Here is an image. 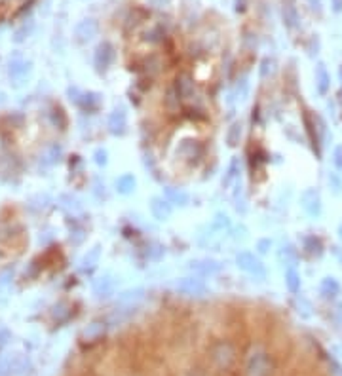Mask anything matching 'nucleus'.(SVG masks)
I'll use <instances>...</instances> for the list:
<instances>
[{"instance_id":"473e14b6","label":"nucleus","mask_w":342,"mask_h":376,"mask_svg":"<svg viewBox=\"0 0 342 376\" xmlns=\"http://www.w3.org/2000/svg\"><path fill=\"white\" fill-rule=\"evenodd\" d=\"M12 278H14V268H6V270H2V272H0V287L8 285Z\"/></svg>"},{"instance_id":"a211bd4d","label":"nucleus","mask_w":342,"mask_h":376,"mask_svg":"<svg viewBox=\"0 0 342 376\" xmlns=\"http://www.w3.org/2000/svg\"><path fill=\"white\" fill-rule=\"evenodd\" d=\"M112 289H114V280L110 273H105L94 283V293L99 294V296H107V294L112 293Z\"/></svg>"},{"instance_id":"aec40b11","label":"nucleus","mask_w":342,"mask_h":376,"mask_svg":"<svg viewBox=\"0 0 342 376\" xmlns=\"http://www.w3.org/2000/svg\"><path fill=\"white\" fill-rule=\"evenodd\" d=\"M241 137H244V126H241V122H234L226 131V144L234 149L241 143Z\"/></svg>"},{"instance_id":"393cba45","label":"nucleus","mask_w":342,"mask_h":376,"mask_svg":"<svg viewBox=\"0 0 342 376\" xmlns=\"http://www.w3.org/2000/svg\"><path fill=\"white\" fill-rule=\"evenodd\" d=\"M239 170H241V164H239V158H232V162L228 164V170H226L225 177H223V186L228 188V186L232 185L234 181L238 179Z\"/></svg>"},{"instance_id":"a878e982","label":"nucleus","mask_w":342,"mask_h":376,"mask_svg":"<svg viewBox=\"0 0 342 376\" xmlns=\"http://www.w3.org/2000/svg\"><path fill=\"white\" fill-rule=\"evenodd\" d=\"M165 107H168V110L173 112V114H175L179 107H181V97H179L175 86H171V88L168 89V93H165Z\"/></svg>"},{"instance_id":"dca6fc26","label":"nucleus","mask_w":342,"mask_h":376,"mask_svg":"<svg viewBox=\"0 0 342 376\" xmlns=\"http://www.w3.org/2000/svg\"><path fill=\"white\" fill-rule=\"evenodd\" d=\"M165 200L170 202V204L181 205V207H185L188 204V194H186L183 188H175V186H168L165 188Z\"/></svg>"},{"instance_id":"2f4dec72","label":"nucleus","mask_w":342,"mask_h":376,"mask_svg":"<svg viewBox=\"0 0 342 376\" xmlns=\"http://www.w3.org/2000/svg\"><path fill=\"white\" fill-rule=\"evenodd\" d=\"M94 158H96L97 165H107V162H109V154H107L105 149H97V151L94 152Z\"/></svg>"},{"instance_id":"f704fd0d","label":"nucleus","mask_w":342,"mask_h":376,"mask_svg":"<svg viewBox=\"0 0 342 376\" xmlns=\"http://www.w3.org/2000/svg\"><path fill=\"white\" fill-rule=\"evenodd\" d=\"M141 296H143V289H135V291L124 293L122 301H133V299H141Z\"/></svg>"},{"instance_id":"ea45409f","label":"nucleus","mask_w":342,"mask_h":376,"mask_svg":"<svg viewBox=\"0 0 342 376\" xmlns=\"http://www.w3.org/2000/svg\"><path fill=\"white\" fill-rule=\"evenodd\" d=\"M341 230H342V225H341Z\"/></svg>"},{"instance_id":"b1692460","label":"nucleus","mask_w":342,"mask_h":376,"mask_svg":"<svg viewBox=\"0 0 342 376\" xmlns=\"http://www.w3.org/2000/svg\"><path fill=\"white\" fill-rule=\"evenodd\" d=\"M281 14H283V23H285V27L288 29H295L299 25V12H297V8H295L291 2L283 4Z\"/></svg>"},{"instance_id":"5701e85b","label":"nucleus","mask_w":342,"mask_h":376,"mask_svg":"<svg viewBox=\"0 0 342 376\" xmlns=\"http://www.w3.org/2000/svg\"><path fill=\"white\" fill-rule=\"evenodd\" d=\"M285 285H288L289 293L297 294L301 291V273L297 272L293 266H289L285 270Z\"/></svg>"},{"instance_id":"f3484780","label":"nucleus","mask_w":342,"mask_h":376,"mask_svg":"<svg viewBox=\"0 0 342 376\" xmlns=\"http://www.w3.org/2000/svg\"><path fill=\"white\" fill-rule=\"evenodd\" d=\"M342 291L341 283L335 280V278H325V280L322 281V285H320V293L325 296V299H335V296H339Z\"/></svg>"},{"instance_id":"39448f33","label":"nucleus","mask_w":342,"mask_h":376,"mask_svg":"<svg viewBox=\"0 0 342 376\" xmlns=\"http://www.w3.org/2000/svg\"><path fill=\"white\" fill-rule=\"evenodd\" d=\"M175 291L185 296H204L207 294V285L200 278H181L175 283Z\"/></svg>"},{"instance_id":"58836bf2","label":"nucleus","mask_w":342,"mask_h":376,"mask_svg":"<svg viewBox=\"0 0 342 376\" xmlns=\"http://www.w3.org/2000/svg\"><path fill=\"white\" fill-rule=\"evenodd\" d=\"M339 76H341V86H342V65L339 67Z\"/></svg>"},{"instance_id":"f8f14e48","label":"nucleus","mask_w":342,"mask_h":376,"mask_svg":"<svg viewBox=\"0 0 342 376\" xmlns=\"http://www.w3.org/2000/svg\"><path fill=\"white\" fill-rule=\"evenodd\" d=\"M151 213L156 220H168L171 217V213H173V207L162 196H154L151 200Z\"/></svg>"},{"instance_id":"423d86ee","label":"nucleus","mask_w":342,"mask_h":376,"mask_svg":"<svg viewBox=\"0 0 342 376\" xmlns=\"http://www.w3.org/2000/svg\"><path fill=\"white\" fill-rule=\"evenodd\" d=\"M68 96H70V101L76 103L80 109L91 110L99 107V93H94V91H80V89H68Z\"/></svg>"},{"instance_id":"c9c22d12","label":"nucleus","mask_w":342,"mask_h":376,"mask_svg":"<svg viewBox=\"0 0 342 376\" xmlns=\"http://www.w3.org/2000/svg\"><path fill=\"white\" fill-rule=\"evenodd\" d=\"M329 185L335 186V188H333V190H335L336 194H339V192H341L342 185H341V181H339V177H336L335 173H331V175H329Z\"/></svg>"},{"instance_id":"2eb2a0df","label":"nucleus","mask_w":342,"mask_h":376,"mask_svg":"<svg viewBox=\"0 0 342 376\" xmlns=\"http://www.w3.org/2000/svg\"><path fill=\"white\" fill-rule=\"evenodd\" d=\"M99 259H101V246H94L88 253L84 255L82 262H80V270L82 272H91L99 264Z\"/></svg>"},{"instance_id":"0eeeda50","label":"nucleus","mask_w":342,"mask_h":376,"mask_svg":"<svg viewBox=\"0 0 342 376\" xmlns=\"http://www.w3.org/2000/svg\"><path fill=\"white\" fill-rule=\"evenodd\" d=\"M97 31H99V25H97L96 20H82L75 29V38L78 44H88L89 40H94L97 36Z\"/></svg>"},{"instance_id":"c756f323","label":"nucleus","mask_w":342,"mask_h":376,"mask_svg":"<svg viewBox=\"0 0 342 376\" xmlns=\"http://www.w3.org/2000/svg\"><path fill=\"white\" fill-rule=\"evenodd\" d=\"M274 70H276V61L270 57H265L260 63V78H268L270 75H274Z\"/></svg>"},{"instance_id":"f257e3e1","label":"nucleus","mask_w":342,"mask_h":376,"mask_svg":"<svg viewBox=\"0 0 342 376\" xmlns=\"http://www.w3.org/2000/svg\"><path fill=\"white\" fill-rule=\"evenodd\" d=\"M274 359L267 349L253 348L246 359V376H274Z\"/></svg>"},{"instance_id":"4be33fe9","label":"nucleus","mask_w":342,"mask_h":376,"mask_svg":"<svg viewBox=\"0 0 342 376\" xmlns=\"http://www.w3.org/2000/svg\"><path fill=\"white\" fill-rule=\"evenodd\" d=\"M29 68H31V63L21 61V59H15V61L10 63V68H8V75L12 80H21L23 76L27 75Z\"/></svg>"},{"instance_id":"1a4fd4ad","label":"nucleus","mask_w":342,"mask_h":376,"mask_svg":"<svg viewBox=\"0 0 342 376\" xmlns=\"http://www.w3.org/2000/svg\"><path fill=\"white\" fill-rule=\"evenodd\" d=\"M107 126H109V131L112 135H124L126 130H128V114H126V109H124V107H117V109L112 110Z\"/></svg>"},{"instance_id":"412c9836","label":"nucleus","mask_w":342,"mask_h":376,"mask_svg":"<svg viewBox=\"0 0 342 376\" xmlns=\"http://www.w3.org/2000/svg\"><path fill=\"white\" fill-rule=\"evenodd\" d=\"M202 149H200V144L196 141H183L181 146L177 149L179 156L186 158V160H192V158H198Z\"/></svg>"},{"instance_id":"7c9ffc66","label":"nucleus","mask_w":342,"mask_h":376,"mask_svg":"<svg viewBox=\"0 0 342 376\" xmlns=\"http://www.w3.org/2000/svg\"><path fill=\"white\" fill-rule=\"evenodd\" d=\"M280 259L283 260L285 259V264H289L291 266V262L295 260V249L291 246H283V249H281V253H280Z\"/></svg>"},{"instance_id":"4468645a","label":"nucleus","mask_w":342,"mask_h":376,"mask_svg":"<svg viewBox=\"0 0 342 376\" xmlns=\"http://www.w3.org/2000/svg\"><path fill=\"white\" fill-rule=\"evenodd\" d=\"M304 126H306V133L312 141V146L318 156H322V151H320V133H318V118H312L310 114H304Z\"/></svg>"},{"instance_id":"bb28decb","label":"nucleus","mask_w":342,"mask_h":376,"mask_svg":"<svg viewBox=\"0 0 342 376\" xmlns=\"http://www.w3.org/2000/svg\"><path fill=\"white\" fill-rule=\"evenodd\" d=\"M304 249H306L310 255H315V257H320V255L323 253L322 241L315 238V236H308V238L304 239Z\"/></svg>"},{"instance_id":"72a5a7b5","label":"nucleus","mask_w":342,"mask_h":376,"mask_svg":"<svg viewBox=\"0 0 342 376\" xmlns=\"http://www.w3.org/2000/svg\"><path fill=\"white\" fill-rule=\"evenodd\" d=\"M270 247H272V241L270 239H259L257 241V249H259V253H268L270 251Z\"/></svg>"},{"instance_id":"ddd939ff","label":"nucleus","mask_w":342,"mask_h":376,"mask_svg":"<svg viewBox=\"0 0 342 376\" xmlns=\"http://www.w3.org/2000/svg\"><path fill=\"white\" fill-rule=\"evenodd\" d=\"M329 88H331V76H329L325 65L318 63V67H315V89L320 96H327Z\"/></svg>"},{"instance_id":"6ab92c4d","label":"nucleus","mask_w":342,"mask_h":376,"mask_svg":"<svg viewBox=\"0 0 342 376\" xmlns=\"http://www.w3.org/2000/svg\"><path fill=\"white\" fill-rule=\"evenodd\" d=\"M135 186H137V179L133 177V175H130V173H126V175L117 179V190H118V194H122V196L131 194V192L135 190Z\"/></svg>"},{"instance_id":"6e6552de","label":"nucleus","mask_w":342,"mask_h":376,"mask_svg":"<svg viewBox=\"0 0 342 376\" xmlns=\"http://www.w3.org/2000/svg\"><path fill=\"white\" fill-rule=\"evenodd\" d=\"M302 209L310 215V217H320L322 215V196L315 188H308L302 194Z\"/></svg>"},{"instance_id":"cd10ccee","label":"nucleus","mask_w":342,"mask_h":376,"mask_svg":"<svg viewBox=\"0 0 342 376\" xmlns=\"http://www.w3.org/2000/svg\"><path fill=\"white\" fill-rule=\"evenodd\" d=\"M103 335H105V323H101V322L91 323V325H89L86 331H84V336H86V338H89V340L101 338Z\"/></svg>"},{"instance_id":"4c0bfd02","label":"nucleus","mask_w":342,"mask_h":376,"mask_svg":"<svg viewBox=\"0 0 342 376\" xmlns=\"http://www.w3.org/2000/svg\"><path fill=\"white\" fill-rule=\"evenodd\" d=\"M331 6H333V12L339 14V12H342V0H331Z\"/></svg>"},{"instance_id":"20e7f679","label":"nucleus","mask_w":342,"mask_h":376,"mask_svg":"<svg viewBox=\"0 0 342 376\" xmlns=\"http://www.w3.org/2000/svg\"><path fill=\"white\" fill-rule=\"evenodd\" d=\"M114 57H117L114 46L110 42H101L96 48V54H94V65H96L99 73H105V70H109V67L114 61Z\"/></svg>"},{"instance_id":"7ed1b4c3","label":"nucleus","mask_w":342,"mask_h":376,"mask_svg":"<svg viewBox=\"0 0 342 376\" xmlns=\"http://www.w3.org/2000/svg\"><path fill=\"white\" fill-rule=\"evenodd\" d=\"M236 264H238L239 270H244L249 276H253L255 280H265L267 278V268L260 262L259 257H255L253 253L249 251H241V253L236 255Z\"/></svg>"},{"instance_id":"f03ea898","label":"nucleus","mask_w":342,"mask_h":376,"mask_svg":"<svg viewBox=\"0 0 342 376\" xmlns=\"http://www.w3.org/2000/svg\"><path fill=\"white\" fill-rule=\"evenodd\" d=\"M209 359L211 363L221 370L232 369L236 365V348H234L230 342L226 340H217L215 344H211L209 348Z\"/></svg>"},{"instance_id":"9d476101","label":"nucleus","mask_w":342,"mask_h":376,"mask_svg":"<svg viewBox=\"0 0 342 376\" xmlns=\"http://www.w3.org/2000/svg\"><path fill=\"white\" fill-rule=\"evenodd\" d=\"M188 268L194 273H198V276H215L221 270V262L213 259H196L191 260Z\"/></svg>"},{"instance_id":"e433bc0d","label":"nucleus","mask_w":342,"mask_h":376,"mask_svg":"<svg viewBox=\"0 0 342 376\" xmlns=\"http://www.w3.org/2000/svg\"><path fill=\"white\" fill-rule=\"evenodd\" d=\"M335 164L339 170H342V146H339L335 151Z\"/></svg>"},{"instance_id":"c85d7f7f","label":"nucleus","mask_w":342,"mask_h":376,"mask_svg":"<svg viewBox=\"0 0 342 376\" xmlns=\"http://www.w3.org/2000/svg\"><path fill=\"white\" fill-rule=\"evenodd\" d=\"M59 158H61V146L54 144V146H50L48 154H46V158H44L42 162L46 165H52L55 164V162H59Z\"/></svg>"},{"instance_id":"9b49d317","label":"nucleus","mask_w":342,"mask_h":376,"mask_svg":"<svg viewBox=\"0 0 342 376\" xmlns=\"http://www.w3.org/2000/svg\"><path fill=\"white\" fill-rule=\"evenodd\" d=\"M173 86L177 89V93L181 99H191V97H194V93H196V84H194V80H192V76L188 75V73H181V75H177Z\"/></svg>"}]
</instances>
